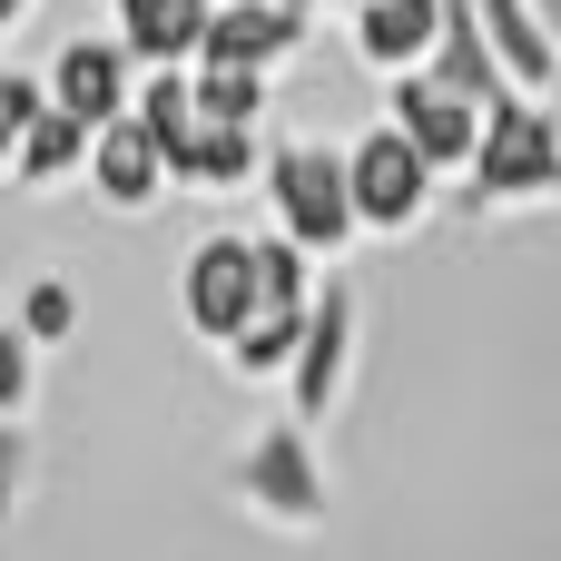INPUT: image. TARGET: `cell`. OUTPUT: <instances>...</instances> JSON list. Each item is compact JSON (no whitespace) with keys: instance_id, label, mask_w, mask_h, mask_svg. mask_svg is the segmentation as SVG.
I'll return each instance as SVG.
<instances>
[{"instance_id":"1","label":"cell","mask_w":561,"mask_h":561,"mask_svg":"<svg viewBox=\"0 0 561 561\" xmlns=\"http://www.w3.org/2000/svg\"><path fill=\"white\" fill-rule=\"evenodd\" d=\"M266 207H276V237H296L306 256H335L365 237L345 197V148L325 138H266Z\"/></svg>"},{"instance_id":"10","label":"cell","mask_w":561,"mask_h":561,"mask_svg":"<svg viewBox=\"0 0 561 561\" xmlns=\"http://www.w3.org/2000/svg\"><path fill=\"white\" fill-rule=\"evenodd\" d=\"M108 20H118V49L138 69H197L217 0H108Z\"/></svg>"},{"instance_id":"14","label":"cell","mask_w":561,"mask_h":561,"mask_svg":"<svg viewBox=\"0 0 561 561\" xmlns=\"http://www.w3.org/2000/svg\"><path fill=\"white\" fill-rule=\"evenodd\" d=\"M473 20H483V39H493V59H503V79L523 99H552L561 89V49H552V30L533 20V0H473Z\"/></svg>"},{"instance_id":"29","label":"cell","mask_w":561,"mask_h":561,"mask_svg":"<svg viewBox=\"0 0 561 561\" xmlns=\"http://www.w3.org/2000/svg\"><path fill=\"white\" fill-rule=\"evenodd\" d=\"M217 10H227V0H217Z\"/></svg>"},{"instance_id":"28","label":"cell","mask_w":561,"mask_h":561,"mask_svg":"<svg viewBox=\"0 0 561 561\" xmlns=\"http://www.w3.org/2000/svg\"><path fill=\"white\" fill-rule=\"evenodd\" d=\"M345 10H365V0H345Z\"/></svg>"},{"instance_id":"2","label":"cell","mask_w":561,"mask_h":561,"mask_svg":"<svg viewBox=\"0 0 561 561\" xmlns=\"http://www.w3.org/2000/svg\"><path fill=\"white\" fill-rule=\"evenodd\" d=\"M463 187H473V207H523V197H561V118L542 99H503V108H483V148H473V168H463Z\"/></svg>"},{"instance_id":"24","label":"cell","mask_w":561,"mask_h":561,"mask_svg":"<svg viewBox=\"0 0 561 561\" xmlns=\"http://www.w3.org/2000/svg\"><path fill=\"white\" fill-rule=\"evenodd\" d=\"M30 503V424H10L0 414V523Z\"/></svg>"},{"instance_id":"6","label":"cell","mask_w":561,"mask_h":561,"mask_svg":"<svg viewBox=\"0 0 561 561\" xmlns=\"http://www.w3.org/2000/svg\"><path fill=\"white\" fill-rule=\"evenodd\" d=\"M355 286H316V306H306V345H296V365H286V424H325L335 404H345V375H355Z\"/></svg>"},{"instance_id":"4","label":"cell","mask_w":561,"mask_h":561,"mask_svg":"<svg viewBox=\"0 0 561 561\" xmlns=\"http://www.w3.org/2000/svg\"><path fill=\"white\" fill-rule=\"evenodd\" d=\"M345 197H355V227H365V237H404V227H424V207H434V168H424L414 138L385 118V128H365V138L345 148Z\"/></svg>"},{"instance_id":"27","label":"cell","mask_w":561,"mask_h":561,"mask_svg":"<svg viewBox=\"0 0 561 561\" xmlns=\"http://www.w3.org/2000/svg\"><path fill=\"white\" fill-rule=\"evenodd\" d=\"M286 10H306V20H316V0H286Z\"/></svg>"},{"instance_id":"17","label":"cell","mask_w":561,"mask_h":561,"mask_svg":"<svg viewBox=\"0 0 561 561\" xmlns=\"http://www.w3.org/2000/svg\"><path fill=\"white\" fill-rule=\"evenodd\" d=\"M178 178H187V187H247V178H266V138H256V128H207V118H197Z\"/></svg>"},{"instance_id":"19","label":"cell","mask_w":561,"mask_h":561,"mask_svg":"<svg viewBox=\"0 0 561 561\" xmlns=\"http://www.w3.org/2000/svg\"><path fill=\"white\" fill-rule=\"evenodd\" d=\"M256 296H266L276 316H306V306H316V266H306V247L276 237V227L256 237Z\"/></svg>"},{"instance_id":"22","label":"cell","mask_w":561,"mask_h":561,"mask_svg":"<svg viewBox=\"0 0 561 561\" xmlns=\"http://www.w3.org/2000/svg\"><path fill=\"white\" fill-rule=\"evenodd\" d=\"M30 394H39V345L20 325H0V414L30 424Z\"/></svg>"},{"instance_id":"3","label":"cell","mask_w":561,"mask_h":561,"mask_svg":"<svg viewBox=\"0 0 561 561\" xmlns=\"http://www.w3.org/2000/svg\"><path fill=\"white\" fill-rule=\"evenodd\" d=\"M237 503H247L256 523H276V533H316V523L335 513V483H325V463H316V434H306V424H266V434L237 454Z\"/></svg>"},{"instance_id":"13","label":"cell","mask_w":561,"mask_h":561,"mask_svg":"<svg viewBox=\"0 0 561 561\" xmlns=\"http://www.w3.org/2000/svg\"><path fill=\"white\" fill-rule=\"evenodd\" d=\"M89 187H99V207H118V217H138V207L168 187V158L148 148L138 118H108V128L89 138Z\"/></svg>"},{"instance_id":"21","label":"cell","mask_w":561,"mask_h":561,"mask_svg":"<svg viewBox=\"0 0 561 561\" xmlns=\"http://www.w3.org/2000/svg\"><path fill=\"white\" fill-rule=\"evenodd\" d=\"M10 325H20L39 355H49V345H69V335H79V286H69V276H39V286L20 296V316H10Z\"/></svg>"},{"instance_id":"15","label":"cell","mask_w":561,"mask_h":561,"mask_svg":"<svg viewBox=\"0 0 561 561\" xmlns=\"http://www.w3.org/2000/svg\"><path fill=\"white\" fill-rule=\"evenodd\" d=\"M138 128H148V148L168 158V178H178V158H187V138H197V99H187V69H138V108H128Z\"/></svg>"},{"instance_id":"23","label":"cell","mask_w":561,"mask_h":561,"mask_svg":"<svg viewBox=\"0 0 561 561\" xmlns=\"http://www.w3.org/2000/svg\"><path fill=\"white\" fill-rule=\"evenodd\" d=\"M39 108H49V89H39L30 69H0V168L20 158V138L39 128Z\"/></svg>"},{"instance_id":"11","label":"cell","mask_w":561,"mask_h":561,"mask_svg":"<svg viewBox=\"0 0 561 561\" xmlns=\"http://www.w3.org/2000/svg\"><path fill=\"white\" fill-rule=\"evenodd\" d=\"M345 20H355V59L385 69V79H414L434 59V39H444V0H365Z\"/></svg>"},{"instance_id":"8","label":"cell","mask_w":561,"mask_h":561,"mask_svg":"<svg viewBox=\"0 0 561 561\" xmlns=\"http://www.w3.org/2000/svg\"><path fill=\"white\" fill-rule=\"evenodd\" d=\"M404 138H414V158L434 168V178H463L473 168V148H483V108L473 99H454V89H434L424 69L414 79H394V108H385Z\"/></svg>"},{"instance_id":"7","label":"cell","mask_w":561,"mask_h":561,"mask_svg":"<svg viewBox=\"0 0 561 561\" xmlns=\"http://www.w3.org/2000/svg\"><path fill=\"white\" fill-rule=\"evenodd\" d=\"M49 108L59 118H79V128H108V118H128L138 108V59L118 49V39H59V59H49Z\"/></svg>"},{"instance_id":"20","label":"cell","mask_w":561,"mask_h":561,"mask_svg":"<svg viewBox=\"0 0 561 561\" xmlns=\"http://www.w3.org/2000/svg\"><path fill=\"white\" fill-rule=\"evenodd\" d=\"M296 345H306V316H276V306H266V316L227 345V365H237L247 385H266V375H286V365H296Z\"/></svg>"},{"instance_id":"18","label":"cell","mask_w":561,"mask_h":561,"mask_svg":"<svg viewBox=\"0 0 561 561\" xmlns=\"http://www.w3.org/2000/svg\"><path fill=\"white\" fill-rule=\"evenodd\" d=\"M187 99H197L207 128H266V79H256V69H217V59H197V69H187Z\"/></svg>"},{"instance_id":"5","label":"cell","mask_w":561,"mask_h":561,"mask_svg":"<svg viewBox=\"0 0 561 561\" xmlns=\"http://www.w3.org/2000/svg\"><path fill=\"white\" fill-rule=\"evenodd\" d=\"M178 306H187V335L237 345L266 316V296H256V237H197L187 266H178Z\"/></svg>"},{"instance_id":"9","label":"cell","mask_w":561,"mask_h":561,"mask_svg":"<svg viewBox=\"0 0 561 561\" xmlns=\"http://www.w3.org/2000/svg\"><path fill=\"white\" fill-rule=\"evenodd\" d=\"M296 49H306V10H286V0H227V10L207 20V49H197V59L276 79V69H286Z\"/></svg>"},{"instance_id":"26","label":"cell","mask_w":561,"mask_h":561,"mask_svg":"<svg viewBox=\"0 0 561 561\" xmlns=\"http://www.w3.org/2000/svg\"><path fill=\"white\" fill-rule=\"evenodd\" d=\"M20 20H30V0H0V39H10V30H20Z\"/></svg>"},{"instance_id":"12","label":"cell","mask_w":561,"mask_h":561,"mask_svg":"<svg viewBox=\"0 0 561 561\" xmlns=\"http://www.w3.org/2000/svg\"><path fill=\"white\" fill-rule=\"evenodd\" d=\"M424 79H434V89H454V99H473V108H503V99H513V79H503L493 39H483L473 0H444V39H434Z\"/></svg>"},{"instance_id":"16","label":"cell","mask_w":561,"mask_h":561,"mask_svg":"<svg viewBox=\"0 0 561 561\" xmlns=\"http://www.w3.org/2000/svg\"><path fill=\"white\" fill-rule=\"evenodd\" d=\"M89 138H99V128H79V118L39 108V128H30V138H20V158H10V178H20V187H69V178H89Z\"/></svg>"},{"instance_id":"25","label":"cell","mask_w":561,"mask_h":561,"mask_svg":"<svg viewBox=\"0 0 561 561\" xmlns=\"http://www.w3.org/2000/svg\"><path fill=\"white\" fill-rule=\"evenodd\" d=\"M533 20H542V30H552V49H561V0H533Z\"/></svg>"}]
</instances>
